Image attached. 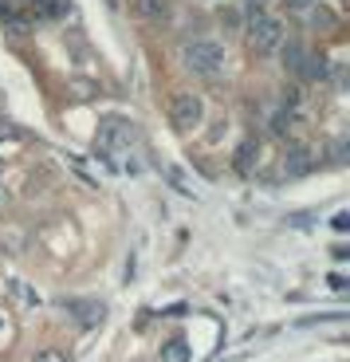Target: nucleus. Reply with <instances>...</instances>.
Returning <instances> with one entry per match:
<instances>
[{
  "instance_id": "nucleus-1",
  "label": "nucleus",
  "mask_w": 350,
  "mask_h": 362,
  "mask_svg": "<svg viewBox=\"0 0 350 362\" xmlns=\"http://www.w3.org/2000/svg\"><path fill=\"white\" fill-rule=\"evenodd\" d=\"M221 64H225V52H221V44H209V40H197V44L185 47V67L197 75H213L221 71Z\"/></svg>"
},
{
  "instance_id": "nucleus-2",
  "label": "nucleus",
  "mask_w": 350,
  "mask_h": 362,
  "mask_svg": "<svg viewBox=\"0 0 350 362\" xmlns=\"http://www.w3.org/2000/svg\"><path fill=\"white\" fill-rule=\"evenodd\" d=\"M170 115H173V127L193 130V127H201V118H205V103H201V95H193V90H177L173 103H170Z\"/></svg>"
},
{
  "instance_id": "nucleus-3",
  "label": "nucleus",
  "mask_w": 350,
  "mask_h": 362,
  "mask_svg": "<svg viewBox=\"0 0 350 362\" xmlns=\"http://www.w3.org/2000/svg\"><path fill=\"white\" fill-rule=\"evenodd\" d=\"M248 40H252V47H256V52H272V47L284 40V28H279L276 16H252Z\"/></svg>"
},
{
  "instance_id": "nucleus-4",
  "label": "nucleus",
  "mask_w": 350,
  "mask_h": 362,
  "mask_svg": "<svg viewBox=\"0 0 350 362\" xmlns=\"http://www.w3.org/2000/svg\"><path fill=\"white\" fill-rule=\"evenodd\" d=\"M134 138V127L130 122H122V118H107L103 122V134H99V146L103 150H118L122 142H130Z\"/></svg>"
},
{
  "instance_id": "nucleus-5",
  "label": "nucleus",
  "mask_w": 350,
  "mask_h": 362,
  "mask_svg": "<svg viewBox=\"0 0 350 362\" xmlns=\"http://www.w3.org/2000/svg\"><path fill=\"white\" fill-rule=\"evenodd\" d=\"M63 308L71 311V315L79 319L83 327L103 323V315H107V308H103V303H95V299H71V303H63Z\"/></svg>"
},
{
  "instance_id": "nucleus-6",
  "label": "nucleus",
  "mask_w": 350,
  "mask_h": 362,
  "mask_svg": "<svg viewBox=\"0 0 350 362\" xmlns=\"http://www.w3.org/2000/svg\"><path fill=\"white\" fill-rule=\"evenodd\" d=\"M311 170V150L307 146H288L284 150V173L288 177H299V173H307Z\"/></svg>"
},
{
  "instance_id": "nucleus-7",
  "label": "nucleus",
  "mask_w": 350,
  "mask_h": 362,
  "mask_svg": "<svg viewBox=\"0 0 350 362\" xmlns=\"http://www.w3.org/2000/svg\"><path fill=\"white\" fill-rule=\"evenodd\" d=\"M162 362H189V343L185 339H170L162 346Z\"/></svg>"
},
{
  "instance_id": "nucleus-8",
  "label": "nucleus",
  "mask_w": 350,
  "mask_h": 362,
  "mask_svg": "<svg viewBox=\"0 0 350 362\" xmlns=\"http://www.w3.org/2000/svg\"><path fill=\"white\" fill-rule=\"evenodd\" d=\"M284 67H291V71H299V67H303V47H299V44L284 47Z\"/></svg>"
},
{
  "instance_id": "nucleus-9",
  "label": "nucleus",
  "mask_w": 350,
  "mask_h": 362,
  "mask_svg": "<svg viewBox=\"0 0 350 362\" xmlns=\"http://www.w3.org/2000/svg\"><path fill=\"white\" fill-rule=\"evenodd\" d=\"M32 362H67V354H63L59 346H40Z\"/></svg>"
},
{
  "instance_id": "nucleus-10",
  "label": "nucleus",
  "mask_w": 350,
  "mask_h": 362,
  "mask_svg": "<svg viewBox=\"0 0 350 362\" xmlns=\"http://www.w3.org/2000/svg\"><path fill=\"white\" fill-rule=\"evenodd\" d=\"M252 154H256V142H244L240 150H236V170H248V165H252Z\"/></svg>"
},
{
  "instance_id": "nucleus-11",
  "label": "nucleus",
  "mask_w": 350,
  "mask_h": 362,
  "mask_svg": "<svg viewBox=\"0 0 350 362\" xmlns=\"http://www.w3.org/2000/svg\"><path fill=\"white\" fill-rule=\"evenodd\" d=\"M162 4H165V0H134V8L142 12V16H158V12H162Z\"/></svg>"
},
{
  "instance_id": "nucleus-12",
  "label": "nucleus",
  "mask_w": 350,
  "mask_h": 362,
  "mask_svg": "<svg viewBox=\"0 0 350 362\" xmlns=\"http://www.w3.org/2000/svg\"><path fill=\"white\" fill-rule=\"evenodd\" d=\"M303 71H307V79H323V75H327V64H323V59H303Z\"/></svg>"
},
{
  "instance_id": "nucleus-13",
  "label": "nucleus",
  "mask_w": 350,
  "mask_h": 362,
  "mask_svg": "<svg viewBox=\"0 0 350 362\" xmlns=\"http://www.w3.org/2000/svg\"><path fill=\"white\" fill-rule=\"evenodd\" d=\"M0 138H16V127H12L8 118H0Z\"/></svg>"
},
{
  "instance_id": "nucleus-14",
  "label": "nucleus",
  "mask_w": 350,
  "mask_h": 362,
  "mask_svg": "<svg viewBox=\"0 0 350 362\" xmlns=\"http://www.w3.org/2000/svg\"><path fill=\"white\" fill-rule=\"evenodd\" d=\"M75 90H79V99H91V90H95V83H75Z\"/></svg>"
},
{
  "instance_id": "nucleus-15",
  "label": "nucleus",
  "mask_w": 350,
  "mask_h": 362,
  "mask_svg": "<svg viewBox=\"0 0 350 362\" xmlns=\"http://www.w3.org/2000/svg\"><path fill=\"white\" fill-rule=\"evenodd\" d=\"M334 228H339V233H346V228H350V217H346V213H339V217H334Z\"/></svg>"
},
{
  "instance_id": "nucleus-16",
  "label": "nucleus",
  "mask_w": 350,
  "mask_h": 362,
  "mask_svg": "<svg viewBox=\"0 0 350 362\" xmlns=\"http://www.w3.org/2000/svg\"><path fill=\"white\" fill-rule=\"evenodd\" d=\"M288 8H307V4H315V0H284Z\"/></svg>"
},
{
  "instance_id": "nucleus-17",
  "label": "nucleus",
  "mask_w": 350,
  "mask_h": 362,
  "mask_svg": "<svg viewBox=\"0 0 350 362\" xmlns=\"http://www.w3.org/2000/svg\"><path fill=\"white\" fill-rule=\"evenodd\" d=\"M244 4H248V8H256V4H260V0H244Z\"/></svg>"
},
{
  "instance_id": "nucleus-18",
  "label": "nucleus",
  "mask_w": 350,
  "mask_h": 362,
  "mask_svg": "<svg viewBox=\"0 0 350 362\" xmlns=\"http://www.w3.org/2000/svg\"><path fill=\"white\" fill-rule=\"evenodd\" d=\"M0 197H4V189H0Z\"/></svg>"
}]
</instances>
